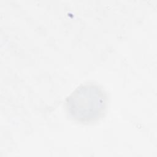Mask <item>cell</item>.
<instances>
[{"instance_id":"1","label":"cell","mask_w":157,"mask_h":157,"mask_svg":"<svg viewBox=\"0 0 157 157\" xmlns=\"http://www.w3.org/2000/svg\"><path fill=\"white\" fill-rule=\"evenodd\" d=\"M108 96L105 90L94 82L77 86L64 101L67 115L72 121L88 124L101 120L106 112Z\"/></svg>"}]
</instances>
